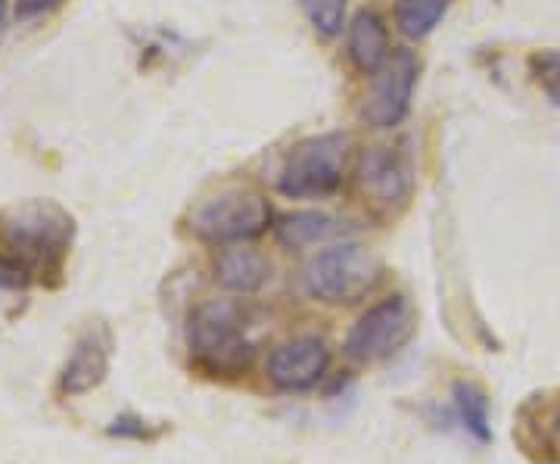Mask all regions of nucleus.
I'll list each match as a JSON object with an SVG mask.
<instances>
[{
  "label": "nucleus",
  "mask_w": 560,
  "mask_h": 464,
  "mask_svg": "<svg viewBox=\"0 0 560 464\" xmlns=\"http://www.w3.org/2000/svg\"><path fill=\"white\" fill-rule=\"evenodd\" d=\"M113 359V337L103 324H91L81 334L60 371L62 396H84L106 381Z\"/></svg>",
  "instance_id": "9d476101"
},
{
  "label": "nucleus",
  "mask_w": 560,
  "mask_h": 464,
  "mask_svg": "<svg viewBox=\"0 0 560 464\" xmlns=\"http://www.w3.org/2000/svg\"><path fill=\"white\" fill-rule=\"evenodd\" d=\"M212 278L221 290L237 293V297H249L259 293L261 287L271 278V265L261 256L259 250L246 246V243H231L221 246L215 263H212Z\"/></svg>",
  "instance_id": "9b49d317"
},
{
  "label": "nucleus",
  "mask_w": 560,
  "mask_h": 464,
  "mask_svg": "<svg viewBox=\"0 0 560 464\" xmlns=\"http://www.w3.org/2000/svg\"><path fill=\"white\" fill-rule=\"evenodd\" d=\"M346 54L361 76H374L381 72V66L389 60V32L386 22L374 10H361L355 20L349 22V35H346Z\"/></svg>",
  "instance_id": "f8f14e48"
},
{
  "label": "nucleus",
  "mask_w": 560,
  "mask_h": 464,
  "mask_svg": "<svg viewBox=\"0 0 560 464\" xmlns=\"http://www.w3.org/2000/svg\"><path fill=\"white\" fill-rule=\"evenodd\" d=\"M455 411H458L464 430L477 443H492V418H489V399L480 386L455 384Z\"/></svg>",
  "instance_id": "2eb2a0df"
},
{
  "label": "nucleus",
  "mask_w": 560,
  "mask_h": 464,
  "mask_svg": "<svg viewBox=\"0 0 560 464\" xmlns=\"http://www.w3.org/2000/svg\"><path fill=\"white\" fill-rule=\"evenodd\" d=\"M383 259L364 243H337L320 250L302 268V287L308 297L327 305L361 303L383 281Z\"/></svg>",
  "instance_id": "7ed1b4c3"
},
{
  "label": "nucleus",
  "mask_w": 560,
  "mask_h": 464,
  "mask_svg": "<svg viewBox=\"0 0 560 464\" xmlns=\"http://www.w3.org/2000/svg\"><path fill=\"white\" fill-rule=\"evenodd\" d=\"M28 281V268L13 259L10 253H0V290H16Z\"/></svg>",
  "instance_id": "f3484780"
},
{
  "label": "nucleus",
  "mask_w": 560,
  "mask_h": 464,
  "mask_svg": "<svg viewBox=\"0 0 560 464\" xmlns=\"http://www.w3.org/2000/svg\"><path fill=\"white\" fill-rule=\"evenodd\" d=\"M452 0H396V28L405 38H427L442 16L448 13Z\"/></svg>",
  "instance_id": "4468645a"
},
{
  "label": "nucleus",
  "mask_w": 560,
  "mask_h": 464,
  "mask_svg": "<svg viewBox=\"0 0 560 464\" xmlns=\"http://www.w3.org/2000/svg\"><path fill=\"white\" fill-rule=\"evenodd\" d=\"M75 222L72 216L50 200H28L10 206L0 216V237L10 256L32 271H60L62 259L72 246Z\"/></svg>",
  "instance_id": "f257e3e1"
},
{
  "label": "nucleus",
  "mask_w": 560,
  "mask_h": 464,
  "mask_svg": "<svg viewBox=\"0 0 560 464\" xmlns=\"http://www.w3.org/2000/svg\"><path fill=\"white\" fill-rule=\"evenodd\" d=\"M337 231H340V224L334 222L327 212H315V209L283 216V219L275 224V237H278L280 246H287V250H305V246H315V243L334 237Z\"/></svg>",
  "instance_id": "ddd939ff"
},
{
  "label": "nucleus",
  "mask_w": 560,
  "mask_h": 464,
  "mask_svg": "<svg viewBox=\"0 0 560 464\" xmlns=\"http://www.w3.org/2000/svg\"><path fill=\"white\" fill-rule=\"evenodd\" d=\"M355 182H359L361 197L377 209H386V212H393L396 206H405L411 197V187H415L411 165L393 147L368 150L359 162Z\"/></svg>",
  "instance_id": "6e6552de"
},
{
  "label": "nucleus",
  "mask_w": 560,
  "mask_h": 464,
  "mask_svg": "<svg viewBox=\"0 0 560 464\" xmlns=\"http://www.w3.org/2000/svg\"><path fill=\"white\" fill-rule=\"evenodd\" d=\"M187 349L194 364L212 378H237L256 359V344L246 337L243 309L231 300H209L190 312Z\"/></svg>",
  "instance_id": "f03ea898"
},
{
  "label": "nucleus",
  "mask_w": 560,
  "mask_h": 464,
  "mask_svg": "<svg viewBox=\"0 0 560 464\" xmlns=\"http://www.w3.org/2000/svg\"><path fill=\"white\" fill-rule=\"evenodd\" d=\"M418 330V312L408 297L393 293L374 303L346 337V356L355 364H377L401 352Z\"/></svg>",
  "instance_id": "423d86ee"
},
{
  "label": "nucleus",
  "mask_w": 560,
  "mask_h": 464,
  "mask_svg": "<svg viewBox=\"0 0 560 464\" xmlns=\"http://www.w3.org/2000/svg\"><path fill=\"white\" fill-rule=\"evenodd\" d=\"M418 84V57L411 50H393L374 72V84L364 103V121L374 128H396L405 121Z\"/></svg>",
  "instance_id": "0eeeda50"
},
{
  "label": "nucleus",
  "mask_w": 560,
  "mask_h": 464,
  "mask_svg": "<svg viewBox=\"0 0 560 464\" xmlns=\"http://www.w3.org/2000/svg\"><path fill=\"white\" fill-rule=\"evenodd\" d=\"M106 433H109V437H135V440H150V437H153V433L147 430V421L131 418V415H121V418H116L113 425L106 427Z\"/></svg>",
  "instance_id": "a211bd4d"
},
{
  "label": "nucleus",
  "mask_w": 560,
  "mask_h": 464,
  "mask_svg": "<svg viewBox=\"0 0 560 464\" xmlns=\"http://www.w3.org/2000/svg\"><path fill=\"white\" fill-rule=\"evenodd\" d=\"M330 368V349L320 337H293L268 356V381L283 393H302L320 384Z\"/></svg>",
  "instance_id": "1a4fd4ad"
},
{
  "label": "nucleus",
  "mask_w": 560,
  "mask_h": 464,
  "mask_svg": "<svg viewBox=\"0 0 560 464\" xmlns=\"http://www.w3.org/2000/svg\"><path fill=\"white\" fill-rule=\"evenodd\" d=\"M558 427H560V418H558Z\"/></svg>",
  "instance_id": "412c9836"
},
{
  "label": "nucleus",
  "mask_w": 560,
  "mask_h": 464,
  "mask_svg": "<svg viewBox=\"0 0 560 464\" xmlns=\"http://www.w3.org/2000/svg\"><path fill=\"white\" fill-rule=\"evenodd\" d=\"M346 162L349 138L340 131L296 143L280 169V194L290 200H327L342 187Z\"/></svg>",
  "instance_id": "20e7f679"
},
{
  "label": "nucleus",
  "mask_w": 560,
  "mask_h": 464,
  "mask_svg": "<svg viewBox=\"0 0 560 464\" xmlns=\"http://www.w3.org/2000/svg\"><path fill=\"white\" fill-rule=\"evenodd\" d=\"M302 10L320 38H337L346 25V0H302Z\"/></svg>",
  "instance_id": "dca6fc26"
},
{
  "label": "nucleus",
  "mask_w": 560,
  "mask_h": 464,
  "mask_svg": "<svg viewBox=\"0 0 560 464\" xmlns=\"http://www.w3.org/2000/svg\"><path fill=\"white\" fill-rule=\"evenodd\" d=\"M271 224V202L253 187H228L202 202L194 212L190 228L200 241L212 246L249 243L268 231Z\"/></svg>",
  "instance_id": "39448f33"
},
{
  "label": "nucleus",
  "mask_w": 560,
  "mask_h": 464,
  "mask_svg": "<svg viewBox=\"0 0 560 464\" xmlns=\"http://www.w3.org/2000/svg\"><path fill=\"white\" fill-rule=\"evenodd\" d=\"M60 0H16V13L20 20H32V16H40L47 10H54Z\"/></svg>",
  "instance_id": "6ab92c4d"
},
{
  "label": "nucleus",
  "mask_w": 560,
  "mask_h": 464,
  "mask_svg": "<svg viewBox=\"0 0 560 464\" xmlns=\"http://www.w3.org/2000/svg\"><path fill=\"white\" fill-rule=\"evenodd\" d=\"M3 25H7V0H0V32H3Z\"/></svg>",
  "instance_id": "aec40b11"
}]
</instances>
